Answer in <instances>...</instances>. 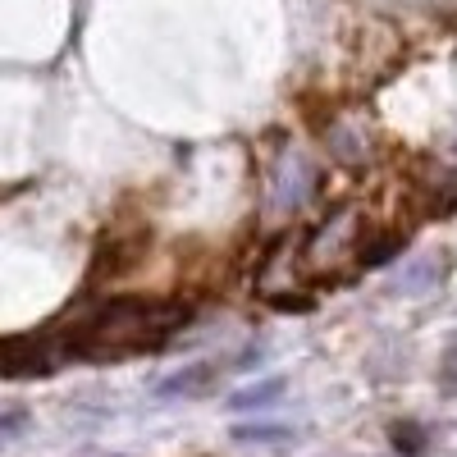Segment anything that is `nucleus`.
<instances>
[{"instance_id":"nucleus-1","label":"nucleus","mask_w":457,"mask_h":457,"mask_svg":"<svg viewBox=\"0 0 457 457\" xmlns=\"http://www.w3.org/2000/svg\"><path fill=\"white\" fill-rule=\"evenodd\" d=\"M60 348L51 329L42 334H19V338H5L0 343V379H42L60 366Z\"/></svg>"},{"instance_id":"nucleus-2","label":"nucleus","mask_w":457,"mask_h":457,"mask_svg":"<svg viewBox=\"0 0 457 457\" xmlns=\"http://www.w3.org/2000/svg\"><path fill=\"white\" fill-rule=\"evenodd\" d=\"M146 252V234H110L96 256H92V270H87V284H105V279H120L124 270L142 261Z\"/></svg>"},{"instance_id":"nucleus-3","label":"nucleus","mask_w":457,"mask_h":457,"mask_svg":"<svg viewBox=\"0 0 457 457\" xmlns=\"http://www.w3.org/2000/svg\"><path fill=\"white\" fill-rule=\"evenodd\" d=\"M220 375V366L215 361H197V366H183L179 375H170V379H161V398H193V394H206L211 389V379Z\"/></svg>"},{"instance_id":"nucleus-4","label":"nucleus","mask_w":457,"mask_h":457,"mask_svg":"<svg viewBox=\"0 0 457 457\" xmlns=\"http://www.w3.org/2000/svg\"><path fill=\"white\" fill-rule=\"evenodd\" d=\"M403 234H385V238H370V243H361V265L366 270H379V265H389L398 252H403Z\"/></svg>"},{"instance_id":"nucleus-5","label":"nucleus","mask_w":457,"mask_h":457,"mask_svg":"<svg viewBox=\"0 0 457 457\" xmlns=\"http://www.w3.org/2000/svg\"><path fill=\"white\" fill-rule=\"evenodd\" d=\"M279 394H284V379H265V385H252V389L234 394V398H228V407H234V411H252V407H265V403L279 398Z\"/></svg>"},{"instance_id":"nucleus-6","label":"nucleus","mask_w":457,"mask_h":457,"mask_svg":"<svg viewBox=\"0 0 457 457\" xmlns=\"http://www.w3.org/2000/svg\"><path fill=\"white\" fill-rule=\"evenodd\" d=\"M238 444H279V439H293L288 426H238L234 430Z\"/></svg>"},{"instance_id":"nucleus-7","label":"nucleus","mask_w":457,"mask_h":457,"mask_svg":"<svg viewBox=\"0 0 457 457\" xmlns=\"http://www.w3.org/2000/svg\"><path fill=\"white\" fill-rule=\"evenodd\" d=\"M439 385H444L448 394H457V334L448 338V348H444V357H439Z\"/></svg>"},{"instance_id":"nucleus-8","label":"nucleus","mask_w":457,"mask_h":457,"mask_svg":"<svg viewBox=\"0 0 457 457\" xmlns=\"http://www.w3.org/2000/svg\"><path fill=\"white\" fill-rule=\"evenodd\" d=\"M394 444H398L403 453H411V457H421V453H426L421 430H416V426H398V430H394Z\"/></svg>"},{"instance_id":"nucleus-9","label":"nucleus","mask_w":457,"mask_h":457,"mask_svg":"<svg viewBox=\"0 0 457 457\" xmlns=\"http://www.w3.org/2000/svg\"><path fill=\"white\" fill-rule=\"evenodd\" d=\"M23 421H28L23 411H10V416H0V439H5V435H14V430H23Z\"/></svg>"}]
</instances>
